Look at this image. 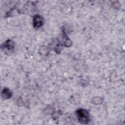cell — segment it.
Instances as JSON below:
<instances>
[{"instance_id": "obj_1", "label": "cell", "mask_w": 125, "mask_h": 125, "mask_svg": "<svg viewBox=\"0 0 125 125\" xmlns=\"http://www.w3.org/2000/svg\"><path fill=\"white\" fill-rule=\"evenodd\" d=\"M77 117L78 121L82 124H86L89 122V116L88 112L83 109H80L77 111Z\"/></svg>"}, {"instance_id": "obj_2", "label": "cell", "mask_w": 125, "mask_h": 125, "mask_svg": "<svg viewBox=\"0 0 125 125\" xmlns=\"http://www.w3.org/2000/svg\"><path fill=\"white\" fill-rule=\"evenodd\" d=\"M34 25L35 27H40L42 24V19L40 15H37L34 19Z\"/></svg>"}]
</instances>
